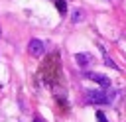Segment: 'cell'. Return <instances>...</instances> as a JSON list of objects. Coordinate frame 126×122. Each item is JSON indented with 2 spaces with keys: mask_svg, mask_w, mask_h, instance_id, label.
Wrapping results in <instances>:
<instances>
[{
  "mask_svg": "<svg viewBox=\"0 0 126 122\" xmlns=\"http://www.w3.org/2000/svg\"><path fill=\"white\" fill-rule=\"evenodd\" d=\"M96 122H108V118L104 116V112H100V110L96 112Z\"/></svg>",
  "mask_w": 126,
  "mask_h": 122,
  "instance_id": "7",
  "label": "cell"
},
{
  "mask_svg": "<svg viewBox=\"0 0 126 122\" xmlns=\"http://www.w3.org/2000/svg\"><path fill=\"white\" fill-rule=\"evenodd\" d=\"M75 61H77L79 67H83V69H87V67L93 65V57H91L89 53H77V55H75Z\"/></svg>",
  "mask_w": 126,
  "mask_h": 122,
  "instance_id": "4",
  "label": "cell"
},
{
  "mask_svg": "<svg viewBox=\"0 0 126 122\" xmlns=\"http://www.w3.org/2000/svg\"><path fill=\"white\" fill-rule=\"evenodd\" d=\"M53 2H55V0H53Z\"/></svg>",
  "mask_w": 126,
  "mask_h": 122,
  "instance_id": "11",
  "label": "cell"
},
{
  "mask_svg": "<svg viewBox=\"0 0 126 122\" xmlns=\"http://www.w3.org/2000/svg\"><path fill=\"white\" fill-rule=\"evenodd\" d=\"M71 20H73V22H81V20H85V12L77 8V10L73 12V16H71Z\"/></svg>",
  "mask_w": 126,
  "mask_h": 122,
  "instance_id": "6",
  "label": "cell"
},
{
  "mask_svg": "<svg viewBox=\"0 0 126 122\" xmlns=\"http://www.w3.org/2000/svg\"><path fill=\"white\" fill-rule=\"evenodd\" d=\"M28 51H30L32 57H41V55L45 53V45H43L41 39H32V41L28 43Z\"/></svg>",
  "mask_w": 126,
  "mask_h": 122,
  "instance_id": "2",
  "label": "cell"
},
{
  "mask_svg": "<svg viewBox=\"0 0 126 122\" xmlns=\"http://www.w3.org/2000/svg\"><path fill=\"white\" fill-rule=\"evenodd\" d=\"M85 77H87V79H91V81H94V83H98L102 89H108V87H110V79H108L106 75H100V73L87 71V73H85Z\"/></svg>",
  "mask_w": 126,
  "mask_h": 122,
  "instance_id": "3",
  "label": "cell"
},
{
  "mask_svg": "<svg viewBox=\"0 0 126 122\" xmlns=\"http://www.w3.org/2000/svg\"><path fill=\"white\" fill-rule=\"evenodd\" d=\"M85 98H87V102H91V104H106V106H112L114 100L118 98V91L102 89V87H100V91H87Z\"/></svg>",
  "mask_w": 126,
  "mask_h": 122,
  "instance_id": "1",
  "label": "cell"
},
{
  "mask_svg": "<svg viewBox=\"0 0 126 122\" xmlns=\"http://www.w3.org/2000/svg\"><path fill=\"white\" fill-rule=\"evenodd\" d=\"M55 4H57L59 14H61V16H65V14H67V2H65V0H55Z\"/></svg>",
  "mask_w": 126,
  "mask_h": 122,
  "instance_id": "5",
  "label": "cell"
},
{
  "mask_svg": "<svg viewBox=\"0 0 126 122\" xmlns=\"http://www.w3.org/2000/svg\"><path fill=\"white\" fill-rule=\"evenodd\" d=\"M35 122H43V120H39V118H37V120H35Z\"/></svg>",
  "mask_w": 126,
  "mask_h": 122,
  "instance_id": "9",
  "label": "cell"
},
{
  "mask_svg": "<svg viewBox=\"0 0 126 122\" xmlns=\"http://www.w3.org/2000/svg\"><path fill=\"white\" fill-rule=\"evenodd\" d=\"M0 35H2V30H0Z\"/></svg>",
  "mask_w": 126,
  "mask_h": 122,
  "instance_id": "10",
  "label": "cell"
},
{
  "mask_svg": "<svg viewBox=\"0 0 126 122\" xmlns=\"http://www.w3.org/2000/svg\"><path fill=\"white\" fill-rule=\"evenodd\" d=\"M104 63H106V65H108V67H114V69H118V67H116V65H114V63H112V61H110V59H108V57H106V59H104Z\"/></svg>",
  "mask_w": 126,
  "mask_h": 122,
  "instance_id": "8",
  "label": "cell"
}]
</instances>
